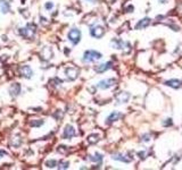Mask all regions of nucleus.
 Wrapping results in <instances>:
<instances>
[{"label": "nucleus", "mask_w": 182, "mask_h": 170, "mask_svg": "<svg viewBox=\"0 0 182 170\" xmlns=\"http://www.w3.org/2000/svg\"><path fill=\"white\" fill-rule=\"evenodd\" d=\"M36 32V26L34 24H27L25 27H22L18 31V34L24 39H33Z\"/></svg>", "instance_id": "obj_1"}, {"label": "nucleus", "mask_w": 182, "mask_h": 170, "mask_svg": "<svg viewBox=\"0 0 182 170\" xmlns=\"http://www.w3.org/2000/svg\"><path fill=\"white\" fill-rule=\"evenodd\" d=\"M101 53L98 52V51H95V50H88L84 52L83 55V61L86 62H95L97 60H99L101 58Z\"/></svg>", "instance_id": "obj_2"}, {"label": "nucleus", "mask_w": 182, "mask_h": 170, "mask_svg": "<svg viewBox=\"0 0 182 170\" xmlns=\"http://www.w3.org/2000/svg\"><path fill=\"white\" fill-rule=\"evenodd\" d=\"M67 38H68V40H70L74 46L77 44V43L80 42V40H81V32H80V29H72L70 32H68V34H67Z\"/></svg>", "instance_id": "obj_3"}, {"label": "nucleus", "mask_w": 182, "mask_h": 170, "mask_svg": "<svg viewBox=\"0 0 182 170\" xmlns=\"http://www.w3.org/2000/svg\"><path fill=\"white\" fill-rule=\"evenodd\" d=\"M116 84V79L115 78H107V79H103V81H100L97 86L101 90H107V88H110L112 86Z\"/></svg>", "instance_id": "obj_4"}, {"label": "nucleus", "mask_w": 182, "mask_h": 170, "mask_svg": "<svg viewBox=\"0 0 182 170\" xmlns=\"http://www.w3.org/2000/svg\"><path fill=\"white\" fill-rule=\"evenodd\" d=\"M20 75L24 78H31L33 76V70L31 68L30 66L24 65L20 67Z\"/></svg>", "instance_id": "obj_5"}, {"label": "nucleus", "mask_w": 182, "mask_h": 170, "mask_svg": "<svg viewBox=\"0 0 182 170\" xmlns=\"http://www.w3.org/2000/svg\"><path fill=\"white\" fill-rule=\"evenodd\" d=\"M76 134L75 132V128L73 127L72 125H66L65 126V128H64V133H63V137L65 138V140H70V138L74 137Z\"/></svg>", "instance_id": "obj_6"}, {"label": "nucleus", "mask_w": 182, "mask_h": 170, "mask_svg": "<svg viewBox=\"0 0 182 170\" xmlns=\"http://www.w3.org/2000/svg\"><path fill=\"white\" fill-rule=\"evenodd\" d=\"M65 74H66V77L70 81H74V79L77 78V75H79V69L75 68V67H67L65 69Z\"/></svg>", "instance_id": "obj_7"}, {"label": "nucleus", "mask_w": 182, "mask_h": 170, "mask_svg": "<svg viewBox=\"0 0 182 170\" xmlns=\"http://www.w3.org/2000/svg\"><path fill=\"white\" fill-rule=\"evenodd\" d=\"M90 33H91V35H92L93 38L100 39V38H103V35L105 34V29H104L103 26L97 25V26L92 27V29H90Z\"/></svg>", "instance_id": "obj_8"}, {"label": "nucleus", "mask_w": 182, "mask_h": 170, "mask_svg": "<svg viewBox=\"0 0 182 170\" xmlns=\"http://www.w3.org/2000/svg\"><path fill=\"white\" fill-rule=\"evenodd\" d=\"M53 56H54V52H53V49H51L50 47L43 48L42 51L40 52V57H41L43 60H50V59L53 58Z\"/></svg>", "instance_id": "obj_9"}, {"label": "nucleus", "mask_w": 182, "mask_h": 170, "mask_svg": "<svg viewBox=\"0 0 182 170\" xmlns=\"http://www.w3.org/2000/svg\"><path fill=\"white\" fill-rule=\"evenodd\" d=\"M21 90H22L21 84H18V83H14V84H12V86H10V88H9V93L13 98H16L17 95L21 93Z\"/></svg>", "instance_id": "obj_10"}, {"label": "nucleus", "mask_w": 182, "mask_h": 170, "mask_svg": "<svg viewBox=\"0 0 182 170\" xmlns=\"http://www.w3.org/2000/svg\"><path fill=\"white\" fill-rule=\"evenodd\" d=\"M22 142H23V140H22V136H21L20 134H15L13 137L10 138V145L14 147L21 146Z\"/></svg>", "instance_id": "obj_11"}, {"label": "nucleus", "mask_w": 182, "mask_h": 170, "mask_svg": "<svg viewBox=\"0 0 182 170\" xmlns=\"http://www.w3.org/2000/svg\"><path fill=\"white\" fill-rule=\"evenodd\" d=\"M109 68H112V62H105V64H100V65L95 67V70L97 73H104L108 70Z\"/></svg>", "instance_id": "obj_12"}, {"label": "nucleus", "mask_w": 182, "mask_h": 170, "mask_svg": "<svg viewBox=\"0 0 182 170\" xmlns=\"http://www.w3.org/2000/svg\"><path fill=\"white\" fill-rule=\"evenodd\" d=\"M129 98H130L129 93H126V92H121L119 94L116 95V101L119 102V103H125V102H128Z\"/></svg>", "instance_id": "obj_13"}, {"label": "nucleus", "mask_w": 182, "mask_h": 170, "mask_svg": "<svg viewBox=\"0 0 182 170\" xmlns=\"http://www.w3.org/2000/svg\"><path fill=\"white\" fill-rule=\"evenodd\" d=\"M122 116H123L122 114H119V112H117V111L112 112V114L108 116V118H107V124H112L114 121L119 120V118H122Z\"/></svg>", "instance_id": "obj_14"}, {"label": "nucleus", "mask_w": 182, "mask_h": 170, "mask_svg": "<svg viewBox=\"0 0 182 170\" xmlns=\"http://www.w3.org/2000/svg\"><path fill=\"white\" fill-rule=\"evenodd\" d=\"M10 9V5L7 0H0V13L7 14Z\"/></svg>", "instance_id": "obj_15"}, {"label": "nucleus", "mask_w": 182, "mask_h": 170, "mask_svg": "<svg viewBox=\"0 0 182 170\" xmlns=\"http://www.w3.org/2000/svg\"><path fill=\"white\" fill-rule=\"evenodd\" d=\"M165 85H167V86L173 87V88H179L182 86V82L179 81V79H170V81L165 82Z\"/></svg>", "instance_id": "obj_16"}, {"label": "nucleus", "mask_w": 182, "mask_h": 170, "mask_svg": "<svg viewBox=\"0 0 182 170\" xmlns=\"http://www.w3.org/2000/svg\"><path fill=\"white\" fill-rule=\"evenodd\" d=\"M149 24H150V18H148V17H146V18H143V20H141L139 22V23L137 24L136 29H146V27L148 26Z\"/></svg>", "instance_id": "obj_17"}, {"label": "nucleus", "mask_w": 182, "mask_h": 170, "mask_svg": "<svg viewBox=\"0 0 182 170\" xmlns=\"http://www.w3.org/2000/svg\"><path fill=\"white\" fill-rule=\"evenodd\" d=\"M112 158L114 159V160L122 161V162H125V163H128V162L131 161V159H128V158H126L125 155H123V154H113Z\"/></svg>", "instance_id": "obj_18"}, {"label": "nucleus", "mask_w": 182, "mask_h": 170, "mask_svg": "<svg viewBox=\"0 0 182 170\" xmlns=\"http://www.w3.org/2000/svg\"><path fill=\"white\" fill-rule=\"evenodd\" d=\"M103 159H104V157H103V154H100V153H95L93 155H91L90 157V160L91 161H93V162H98V163H100L101 161H103Z\"/></svg>", "instance_id": "obj_19"}, {"label": "nucleus", "mask_w": 182, "mask_h": 170, "mask_svg": "<svg viewBox=\"0 0 182 170\" xmlns=\"http://www.w3.org/2000/svg\"><path fill=\"white\" fill-rule=\"evenodd\" d=\"M98 141H99V136L97 134H91L88 136V143L89 144H96Z\"/></svg>", "instance_id": "obj_20"}, {"label": "nucleus", "mask_w": 182, "mask_h": 170, "mask_svg": "<svg viewBox=\"0 0 182 170\" xmlns=\"http://www.w3.org/2000/svg\"><path fill=\"white\" fill-rule=\"evenodd\" d=\"M43 124H44V121L41 120V119H34V120L30 121L31 127H39V126H42Z\"/></svg>", "instance_id": "obj_21"}, {"label": "nucleus", "mask_w": 182, "mask_h": 170, "mask_svg": "<svg viewBox=\"0 0 182 170\" xmlns=\"http://www.w3.org/2000/svg\"><path fill=\"white\" fill-rule=\"evenodd\" d=\"M70 166V162L68 161H65V160H60L58 161V164H57V168L58 169H67Z\"/></svg>", "instance_id": "obj_22"}, {"label": "nucleus", "mask_w": 182, "mask_h": 170, "mask_svg": "<svg viewBox=\"0 0 182 170\" xmlns=\"http://www.w3.org/2000/svg\"><path fill=\"white\" fill-rule=\"evenodd\" d=\"M57 152L62 154H66L68 152V147L65 146V145H59V146L57 147Z\"/></svg>", "instance_id": "obj_23"}, {"label": "nucleus", "mask_w": 182, "mask_h": 170, "mask_svg": "<svg viewBox=\"0 0 182 170\" xmlns=\"http://www.w3.org/2000/svg\"><path fill=\"white\" fill-rule=\"evenodd\" d=\"M57 164H58V162H57L56 160H48L46 161V166L49 168H55L57 167Z\"/></svg>", "instance_id": "obj_24"}, {"label": "nucleus", "mask_w": 182, "mask_h": 170, "mask_svg": "<svg viewBox=\"0 0 182 170\" xmlns=\"http://www.w3.org/2000/svg\"><path fill=\"white\" fill-rule=\"evenodd\" d=\"M44 8H46L47 10H51L54 8V3L51 2V1H48V2H46V5H44Z\"/></svg>", "instance_id": "obj_25"}, {"label": "nucleus", "mask_w": 182, "mask_h": 170, "mask_svg": "<svg viewBox=\"0 0 182 170\" xmlns=\"http://www.w3.org/2000/svg\"><path fill=\"white\" fill-rule=\"evenodd\" d=\"M163 125H164V126H171V125H172V119H166V121H164Z\"/></svg>", "instance_id": "obj_26"}, {"label": "nucleus", "mask_w": 182, "mask_h": 170, "mask_svg": "<svg viewBox=\"0 0 182 170\" xmlns=\"http://www.w3.org/2000/svg\"><path fill=\"white\" fill-rule=\"evenodd\" d=\"M7 154H8V153H7L6 151L0 150V159H1V158H3V157H5V155H7Z\"/></svg>", "instance_id": "obj_27"}, {"label": "nucleus", "mask_w": 182, "mask_h": 170, "mask_svg": "<svg viewBox=\"0 0 182 170\" xmlns=\"http://www.w3.org/2000/svg\"><path fill=\"white\" fill-rule=\"evenodd\" d=\"M54 117L57 118V119H60V117H62V114H60V111L58 110V112H56V114H54Z\"/></svg>", "instance_id": "obj_28"}, {"label": "nucleus", "mask_w": 182, "mask_h": 170, "mask_svg": "<svg viewBox=\"0 0 182 170\" xmlns=\"http://www.w3.org/2000/svg\"><path fill=\"white\" fill-rule=\"evenodd\" d=\"M159 1H161L162 3H166V2H167V0H159Z\"/></svg>", "instance_id": "obj_29"}, {"label": "nucleus", "mask_w": 182, "mask_h": 170, "mask_svg": "<svg viewBox=\"0 0 182 170\" xmlns=\"http://www.w3.org/2000/svg\"><path fill=\"white\" fill-rule=\"evenodd\" d=\"M86 1H89V2H96L97 0H86Z\"/></svg>", "instance_id": "obj_30"}]
</instances>
